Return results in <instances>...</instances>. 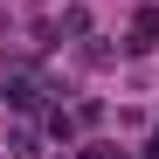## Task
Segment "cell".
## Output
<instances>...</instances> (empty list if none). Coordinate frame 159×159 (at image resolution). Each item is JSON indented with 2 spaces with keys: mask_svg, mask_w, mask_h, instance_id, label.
<instances>
[{
  "mask_svg": "<svg viewBox=\"0 0 159 159\" xmlns=\"http://www.w3.org/2000/svg\"><path fill=\"white\" fill-rule=\"evenodd\" d=\"M145 159H159V139H152V145H145Z\"/></svg>",
  "mask_w": 159,
  "mask_h": 159,
  "instance_id": "cell-1",
  "label": "cell"
}]
</instances>
